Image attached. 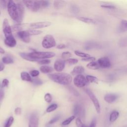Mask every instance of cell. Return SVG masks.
<instances>
[{
    "mask_svg": "<svg viewBox=\"0 0 127 127\" xmlns=\"http://www.w3.org/2000/svg\"><path fill=\"white\" fill-rule=\"evenodd\" d=\"M59 119H60V116L55 117H54V118H53L52 119H51V120L49 121V124H53L56 123V122H57Z\"/></svg>",
    "mask_w": 127,
    "mask_h": 127,
    "instance_id": "obj_46",
    "label": "cell"
},
{
    "mask_svg": "<svg viewBox=\"0 0 127 127\" xmlns=\"http://www.w3.org/2000/svg\"><path fill=\"white\" fill-rule=\"evenodd\" d=\"M2 61L3 63L5 64H10L13 63V59L9 57H4L2 59Z\"/></svg>",
    "mask_w": 127,
    "mask_h": 127,
    "instance_id": "obj_29",
    "label": "cell"
},
{
    "mask_svg": "<svg viewBox=\"0 0 127 127\" xmlns=\"http://www.w3.org/2000/svg\"><path fill=\"white\" fill-rule=\"evenodd\" d=\"M13 121H14V118L13 117H10L7 122H6V123L5 124L4 126V127H10L11 125L12 124L13 122Z\"/></svg>",
    "mask_w": 127,
    "mask_h": 127,
    "instance_id": "obj_34",
    "label": "cell"
},
{
    "mask_svg": "<svg viewBox=\"0 0 127 127\" xmlns=\"http://www.w3.org/2000/svg\"><path fill=\"white\" fill-rule=\"evenodd\" d=\"M7 8L8 14L11 19L14 21L19 23V15L16 3L13 0H9Z\"/></svg>",
    "mask_w": 127,
    "mask_h": 127,
    "instance_id": "obj_2",
    "label": "cell"
},
{
    "mask_svg": "<svg viewBox=\"0 0 127 127\" xmlns=\"http://www.w3.org/2000/svg\"><path fill=\"white\" fill-rule=\"evenodd\" d=\"M30 74L32 77H36L39 74V71L37 70H32L30 71Z\"/></svg>",
    "mask_w": 127,
    "mask_h": 127,
    "instance_id": "obj_43",
    "label": "cell"
},
{
    "mask_svg": "<svg viewBox=\"0 0 127 127\" xmlns=\"http://www.w3.org/2000/svg\"><path fill=\"white\" fill-rule=\"evenodd\" d=\"M119 116V112L117 110H114L110 115L109 120L111 122H114L117 120Z\"/></svg>",
    "mask_w": 127,
    "mask_h": 127,
    "instance_id": "obj_22",
    "label": "cell"
},
{
    "mask_svg": "<svg viewBox=\"0 0 127 127\" xmlns=\"http://www.w3.org/2000/svg\"><path fill=\"white\" fill-rule=\"evenodd\" d=\"M96 60L95 58L94 57H89L87 58H83L81 59V60L82 61L84 62H94L95 61V60Z\"/></svg>",
    "mask_w": 127,
    "mask_h": 127,
    "instance_id": "obj_42",
    "label": "cell"
},
{
    "mask_svg": "<svg viewBox=\"0 0 127 127\" xmlns=\"http://www.w3.org/2000/svg\"><path fill=\"white\" fill-rule=\"evenodd\" d=\"M85 92L86 93V94L88 95V96H89V97L90 98V100L92 101L94 107L96 109V111L97 112V113H100V111H101V108H100V103L99 102L98 100V99L97 98V97H96V96L94 95V94L89 89H86L85 90Z\"/></svg>",
    "mask_w": 127,
    "mask_h": 127,
    "instance_id": "obj_5",
    "label": "cell"
},
{
    "mask_svg": "<svg viewBox=\"0 0 127 127\" xmlns=\"http://www.w3.org/2000/svg\"><path fill=\"white\" fill-rule=\"evenodd\" d=\"M73 113L75 116H82L84 114V110L80 105L76 104L73 108Z\"/></svg>",
    "mask_w": 127,
    "mask_h": 127,
    "instance_id": "obj_15",
    "label": "cell"
},
{
    "mask_svg": "<svg viewBox=\"0 0 127 127\" xmlns=\"http://www.w3.org/2000/svg\"><path fill=\"white\" fill-rule=\"evenodd\" d=\"M14 113L16 115H20L21 113V109L19 107H17L14 110Z\"/></svg>",
    "mask_w": 127,
    "mask_h": 127,
    "instance_id": "obj_48",
    "label": "cell"
},
{
    "mask_svg": "<svg viewBox=\"0 0 127 127\" xmlns=\"http://www.w3.org/2000/svg\"><path fill=\"white\" fill-rule=\"evenodd\" d=\"M66 4L65 1L64 0H55L54 1V6L56 9H60L64 7Z\"/></svg>",
    "mask_w": 127,
    "mask_h": 127,
    "instance_id": "obj_21",
    "label": "cell"
},
{
    "mask_svg": "<svg viewBox=\"0 0 127 127\" xmlns=\"http://www.w3.org/2000/svg\"><path fill=\"white\" fill-rule=\"evenodd\" d=\"M51 63V61L49 59H44V60H39V61H38V63L40 64H49Z\"/></svg>",
    "mask_w": 127,
    "mask_h": 127,
    "instance_id": "obj_39",
    "label": "cell"
},
{
    "mask_svg": "<svg viewBox=\"0 0 127 127\" xmlns=\"http://www.w3.org/2000/svg\"><path fill=\"white\" fill-rule=\"evenodd\" d=\"M32 82L35 85H40L43 84V81L39 78H34L32 79Z\"/></svg>",
    "mask_w": 127,
    "mask_h": 127,
    "instance_id": "obj_38",
    "label": "cell"
},
{
    "mask_svg": "<svg viewBox=\"0 0 127 127\" xmlns=\"http://www.w3.org/2000/svg\"><path fill=\"white\" fill-rule=\"evenodd\" d=\"M48 77L57 83L67 85L69 84L72 81V76L65 72H57L52 74H49Z\"/></svg>",
    "mask_w": 127,
    "mask_h": 127,
    "instance_id": "obj_1",
    "label": "cell"
},
{
    "mask_svg": "<svg viewBox=\"0 0 127 127\" xmlns=\"http://www.w3.org/2000/svg\"><path fill=\"white\" fill-rule=\"evenodd\" d=\"M22 2L28 9L32 10L34 4V0H23Z\"/></svg>",
    "mask_w": 127,
    "mask_h": 127,
    "instance_id": "obj_27",
    "label": "cell"
},
{
    "mask_svg": "<svg viewBox=\"0 0 127 127\" xmlns=\"http://www.w3.org/2000/svg\"><path fill=\"white\" fill-rule=\"evenodd\" d=\"M121 28L124 30H127V20H123L121 23Z\"/></svg>",
    "mask_w": 127,
    "mask_h": 127,
    "instance_id": "obj_40",
    "label": "cell"
},
{
    "mask_svg": "<svg viewBox=\"0 0 127 127\" xmlns=\"http://www.w3.org/2000/svg\"><path fill=\"white\" fill-rule=\"evenodd\" d=\"M118 95L115 93H108L104 96V100L108 103H112L118 98Z\"/></svg>",
    "mask_w": 127,
    "mask_h": 127,
    "instance_id": "obj_13",
    "label": "cell"
},
{
    "mask_svg": "<svg viewBox=\"0 0 127 127\" xmlns=\"http://www.w3.org/2000/svg\"><path fill=\"white\" fill-rule=\"evenodd\" d=\"M16 5L18 9V12L19 15V20L20 23L22 21V19L24 17V12H25V8L23 4L20 2H18L16 3Z\"/></svg>",
    "mask_w": 127,
    "mask_h": 127,
    "instance_id": "obj_14",
    "label": "cell"
},
{
    "mask_svg": "<svg viewBox=\"0 0 127 127\" xmlns=\"http://www.w3.org/2000/svg\"><path fill=\"white\" fill-rule=\"evenodd\" d=\"M4 97V93L3 91H0V101H1Z\"/></svg>",
    "mask_w": 127,
    "mask_h": 127,
    "instance_id": "obj_51",
    "label": "cell"
},
{
    "mask_svg": "<svg viewBox=\"0 0 127 127\" xmlns=\"http://www.w3.org/2000/svg\"><path fill=\"white\" fill-rule=\"evenodd\" d=\"M58 108V105L56 104H52L50 105L46 109V112L47 113H50L55 111Z\"/></svg>",
    "mask_w": 127,
    "mask_h": 127,
    "instance_id": "obj_31",
    "label": "cell"
},
{
    "mask_svg": "<svg viewBox=\"0 0 127 127\" xmlns=\"http://www.w3.org/2000/svg\"><path fill=\"white\" fill-rule=\"evenodd\" d=\"M72 55L71 54V53H70L69 52H63L62 54V59L64 60H68L69 59H70V58L71 57Z\"/></svg>",
    "mask_w": 127,
    "mask_h": 127,
    "instance_id": "obj_33",
    "label": "cell"
},
{
    "mask_svg": "<svg viewBox=\"0 0 127 127\" xmlns=\"http://www.w3.org/2000/svg\"></svg>",
    "mask_w": 127,
    "mask_h": 127,
    "instance_id": "obj_55",
    "label": "cell"
},
{
    "mask_svg": "<svg viewBox=\"0 0 127 127\" xmlns=\"http://www.w3.org/2000/svg\"><path fill=\"white\" fill-rule=\"evenodd\" d=\"M74 84L77 87H84L88 83L86 77L82 74L76 75L73 79Z\"/></svg>",
    "mask_w": 127,
    "mask_h": 127,
    "instance_id": "obj_6",
    "label": "cell"
},
{
    "mask_svg": "<svg viewBox=\"0 0 127 127\" xmlns=\"http://www.w3.org/2000/svg\"><path fill=\"white\" fill-rule=\"evenodd\" d=\"M42 45L44 48L50 49L56 46V42L52 35H47L43 39Z\"/></svg>",
    "mask_w": 127,
    "mask_h": 127,
    "instance_id": "obj_4",
    "label": "cell"
},
{
    "mask_svg": "<svg viewBox=\"0 0 127 127\" xmlns=\"http://www.w3.org/2000/svg\"><path fill=\"white\" fill-rule=\"evenodd\" d=\"M4 44L9 47H14L16 45V41L13 36L5 38Z\"/></svg>",
    "mask_w": 127,
    "mask_h": 127,
    "instance_id": "obj_16",
    "label": "cell"
},
{
    "mask_svg": "<svg viewBox=\"0 0 127 127\" xmlns=\"http://www.w3.org/2000/svg\"><path fill=\"white\" fill-rule=\"evenodd\" d=\"M0 54H2L5 53V51H4V50L3 48H2L1 47H0Z\"/></svg>",
    "mask_w": 127,
    "mask_h": 127,
    "instance_id": "obj_53",
    "label": "cell"
},
{
    "mask_svg": "<svg viewBox=\"0 0 127 127\" xmlns=\"http://www.w3.org/2000/svg\"><path fill=\"white\" fill-rule=\"evenodd\" d=\"M78 61L76 59L74 58H70L67 60H66V62H67L69 64H75L78 63Z\"/></svg>",
    "mask_w": 127,
    "mask_h": 127,
    "instance_id": "obj_36",
    "label": "cell"
},
{
    "mask_svg": "<svg viewBox=\"0 0 127 127\" xmlns=\"http://www.w3.org/2000/svg\"><path fill=\"white\" fill-rule=\"evenodd\" d=\"M101 6L103 8H106V9H115L116 8V7L113 5L104 4V5H101Z\"/></svg>",
    "mask_w": 127,
    "mask_h": 127,
    "instance_id": "obj_44",
    "label": "cell"
},
{
    "mask_svg": "<svg viewBox=\"0 0 127 127\" xmlns=\"http://www.w3.org/2000/svg\"><path fill=\"white\" fill-rule=\"evenodd\" d=\"M86 78L88 82L94 83H98V79L96 77L93 75H87L86 76Z\"/></svg>",
    "mask_w": 127,
    "mask_h": 127,
    "instance_id": "obj_26",
    "label": "cell"
},
{
    "mask_svg": "<svg viewBox=\"0 0 127 127\" xmlns=\"http://www.w3.org/2000/svg\"><path fill=\"white\" fill-rule=\"evenodd\" d=\"M29 56L33 59L39 61L40 59H48L55 56V53L51 52H37L34 51L28 53Z\"/></svg>",
    "mask_w": 127,
    "mask_h": 127,
    "instance_id": "obj_3",
    "label": "cell"
},
{
    "mask_svg": "<svg viewBox=\"0 0 127 127\" xmlns=\"http://www.w3.org/2000/svg\"><path fill=\"white\" fill-rule=\"evenodd\" d=\"M65 61L62 59L57 60L54 63V69L58 72H60L63 70L65 67Z\"/></svg>",
    "mask_w": 127,
    "mask_h": 127,
    "instance_id": "obj_11",
    "label": "cell"
},
{
    "mask_svg": "<svg viewBox=\"0 0 127 127\" xmlns=\"http://www.w3.org/2000/svg\"><path fill=\"white\" fill-rule=\"evenodd\" d=\"M8 84H9V81L8 79H3L2 81V83H1V86L2 87H7L8 85Z\"/></svg>",
    "mask_w": 127,
    "mask_h": 127,
    "instance_id": "obj_45",
    "label": "cell"
},
{
    "mask_svg": "<svg viewBox=\"0 0 127 127\" xmlns=\"http://www.w3.org/2000/svg\"><path fill=\"white\" fill-rule=\"evenodd\" d=\"M75 118V116H72L69 118H68L67 119L63 121L62 123V125L63 126H65L69 124Z\"/></svg>",
    "mask_w": 127,
    "mask_h": 127,
    "instance_id": "obj_32",
    "label": "cell"
},
{
    "mask_svg": "<svg viewBox=\"0 0 127 127\" xmlns=\"http://www.w3.org/2000/svg\"><path fill=\"white\" fill-rule=\"evenodd\" d=\"M51 25V22L49 21H42L30 23L28 27L30 29H37L48 27Z\"/></svg>",
    "mask_w": 127,
    "mask_h": 127,
    "instance_id": "obj_8",
    "label": "cell"
},
{
    "mask_svg": "<svg viewBox=\"0 0 127 127\" xmlns=\"http://www.w3.org/2000/svg\"><path fill=\"white\" fill-rule=\"evenodd\" d=\"M123 127H127V125H126V126H124Z\"/></svg>",
    "mask_w": 127,
    "mask_h": 127,
    "instance_id": "obj_54",
    "label": "cell"
},
{
    "mask_svg": "<svg viewBox=\"0 0 127 127\" xmlns=\"http://www.w3.org/2000/svg\"><path fill=\"white\" fill-rule=\"evenodd\" d=\"M27 25V24H15L14 25H12L11 26V29L12 30H13V31H15V32H19L20 31H22V29L26 27Z\"/></svg>",
    "mask_w": 127,
    "mask_h": 127,
    "instance_id": "obj_18",
    "label": "cell"
},
{
    "mask_svg": "<svg viewBox=\"0 0 127 127\" xmlns=\"http://www.w3.org/2000/svg\"><path fill=\"white\" fill-rule=\"evenodd\" d=\"M75 124L77 127H86L85 126L81 121L79 118H77L75 120Z\"/></svg>",
    "mask_w": 127,
    "mask_h": 127,
    "instance_id": "obj_35",
    "label": "cell"
},
{
    "mask_svg": "<svg viewBox=\"0 0 127 127\" xmlns=\"http://www.w3.org/2000/svg\"><path fill=\"white\" fill-rule=\"evenodd\" d=\"M28 31L30 36L37 35H39L42 33V31L36 30V29H29V30H28Z\"/></svg>",
    "mask_w": 127,
    "mask_h": 127,
    "instance_id": "obj_30",
    "label": "cell"
},
{
    "mask_svg": "<svg viewBox=\"0 0 127 127\" xmlns=\"http://www.w3.org/2000/svg\"><path fill=\"white\" fill-rule=\"evenodd\" d=\"M74 53L75 54L80 57L83 58H87L89 57H90V55L87 53H83L79 51H74Z\"/></svg>",
    "mask_w": 127,
    "mask_h": 127,
    "instance_id": "obj_28",
    "label": "cell"
},
{
    "mask_svg": "<svg viewBox=\"0 0 127 127\" xmlns=\"http://www.w3.org/2000/svg\"><path fill=\"white\" fill-rule=\"evenodd\" d=\"M71 9L72 12H74V13H78V8L75 5H72L71 7Z\"/></svg>",
    "mask_w": 127,
    "mask_h": 127,
    "instance_id": "obj_49",
    "label": "cell"
},
{
    "mask_svg": "<svg viewBox=\"0 0 127 127\" xmlns=\"http://www.w3.org/2000/svg\"><path fill=\"white\" fill-rule=\"evenodd\" d=\"M96 120L95 118H94L92 120L89 126H88V127H96Z\"/></svg>",
    "mask_w": 127,
    "mask_h": 127,
    "instance_id": "obj_47",
    "label": "cell"
},
{
    "mask_svg": "<svg viewBox=\"0 0 127 127\" xmlns=\"http://www.w3.org/2000/svg\"><path fill=\"white\" fill-rule=\"evenodd\" d=\"M84 68L82 66H75L73 70L71 71V74L72 75H75V74H81V73H83L84 71Z\"/></svg>",
    "mask_w": 127,
    "mask_h": 127,
    "instance_id": "obj_17",
    "label": "cell"
},
{
    "mask_svg": "<svg viewBox=\"0 0 127 127\" xmlns=\"http://www.w3.org/2000/svg\"><path fill=\"white\" fill-rule=\"evenodd\" d=\"M44 99L47 103H50L52 100V96L50 93H46L44 96Z\"/></svg>",
    "mask_w": 127,
    "mask_h": 127,
    "instance_id": "obj_37",
    "label": "cell"
},
{
    "mask_svg": "<svg viewBox=\"0 0 127 127\" xmlns=\"http://www.w3.org/2000/svg\"><path fill=\"white\" fill-rule=\"evenodd\" d=\"M8 1H7V0H0V6L1 7V8H5L6 7H7Z\"/></svg>",
    "mask_w": 127,
    "mask_h": 127,
    "instance_id": "obj_41",
    "label": "cell"
},
{
    "mask_svg": "<svg viewBox=\"0 0 127 127\" xmlns=\"http://www.w3.org/2000/svg\"><path fill=\"white\" fill-rule=\"evenodd\" d=\"M20 77L22 80L26 81H32V79L31 78L30 74L27 72H22L20 74Z\"/></svg>",
    "mask_w": 127,
    "mask_h": 127,
    "instance_id": "obj_23",
    "label": "cell"
},
{
    "mask_svg": "<svg viewBox=\"0 0 127 127\" xmlns=\"http://www.w3.org/2000/svg\"><path fill=\"white\" fill-rule=\"evenodd\" d=\"M100 67L104 68H110L111 66V63L110 59L107 57H102L98 60L97 61Z\"/></svg>",
    "mask_w": 127,
    "mask_h": 127,
    "instance_id": "obj_9",
    "label": "cell"
},
{
    "mask_svg": "<svg viewBox=\"0 0 127 127\" xmlns=\"http://www.w3.org/2000/svg\"><path fill=\"white\" fill-rule=\"evenodd\" d=\"M76 18L78 20L87 24H94L95 23V21H94V20L88 17L78 16V17H76Z\"/></svg>",
    "mask_w": 127,
    "mask_h": 127,
    "instance_id": "obj_20",
    "label": "cell"
},
{
    "mask_svg": "<svg viewBox=\"0 0 127 127\" xmlns=\"http://www.w3.org/2000/svg\"><path fill=\"white\" fill-rule=\"evenodd\" d=\"M65 47L66 46L64 44H60L57 46V48L59 49H64Z\"/></svg>",
    "mask_w": 127,
    "mask_h": 127,
    "instance_id": "obj_50",
    "label": "cell"
},
{
    "mask_svg": "<svg viewBox=\"0 0 127 127\" xmlns=\"http://www.w3.org/2000/svg\"><path fill=\"white\" fill-rule=\"evenodd\" d=\"M2 30L5 36V38H7L13 36L12 34L11 27L9 24L7 19L4 18L2 24Z\"/></svg>",
    "mask_w": 127,
    "mask_h": 127,
    "instance_id": "obj_7",
    "label": "cell"
},
{
    "mask_svg": "<svg viewBox=\"0 0 127 127\" xmlns=\"http://www.w3.org/2000/svg\"><path fill=\"white\" fill-rule=\"evenodd\" d=\"M20 57L23 58V59L30 61V62H38L37 60H35L33 58H32L29 55L28 53H20Z\"/></svg>",
    "mask_w": 127,
    "mask_h": 127,
    "instance_id": "obj_25",
    "label": "cell"
},
{
    "mask_svg": "<svg viewBox=\"0 0 127 127\" xmlns=\"http://www.w3.org/2000/svg\"><path fill=\"white\" fill-rule=\"evenodd\" d=\"M17 35L22 41L25 43H29L30 42V34L28 30H22L17 32Z\"/></svg>",
    "mask_w": 127,
    "mask_h": 127,
    "instance_id": "obj_10",
    "label": "cell"
},
{
    "mask_svg": "<svg viewBox=\"0 0 127 127\" xmlns=\"http://www.w3.org/2000/svg\"><path fill=\"white\" fill-rule=\"evenodd\" d=\"M4 68V65L2 63L0 62V71L3 70Z\"/></svg>",
    "mask_w": 127,
    "mask_h": 127,
    "instance_id": "obj_52",
    "label": "cell"
},
{
    "mask_svg": "<svg viewBox=\"0 0 127 127\" xmlns=\"http://www.w3.org/2000/svg\"><path fill=\"white\" fill-rule=\"evenodd\" d=\"M40 71L43 73H48L53 71V68L51 66L45 65H43L41 66L40 68Z\"/></svg>",
    "mask_w": 127,
    "mask_h": 127,
    "instance_id": "obj_24",
    "label": "cell"
},
{
    "mask_svg": "<svg viewBox=\"0 0 127 127\" xmlns=\"http://www.w3.org/2000/svg\"><path fill=\"white\" fill-rule=\"evenodd\" d=\"M86 67L89 69H92V70H97L99 69L100 67L97 62H90L86 65Z\"/></svg>",
    "mask_w": 127,
    "mask_h": 127,
    "instance_id": "obj_19",
    "label": "cell"
},
{
    "mask_svg": "<svg viewBox=\"0 0 127 127\" xmlns=\"http://www.w3.org/2000/svg\"><path fill=\"white\" fill-rule=\"evenodd\" d=\"M38 116L37 114L33 113L29 119L28 127H38Z\"/></svg>",
    "mask_w": 127,
    "mask_h": 127,
    "instance_id": "obj_12",
    "label": "cell"
}]
</instances>
